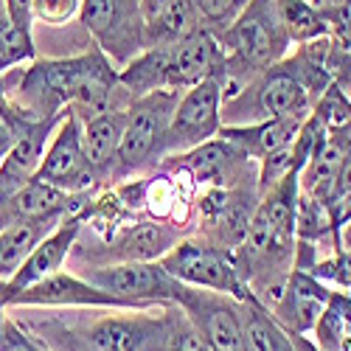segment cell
I'll return each instance as SVG.
<instances>
[{"mask_svg":"<svg viewBox=\"0 0 351 351\" xmlns=\"http://www.w3.org/2000/svg\"><path fill=\"white\" fill-rule=\"evenodd\" d=\"M6 82H14L17 101L12 107L23 115L51 119L73 110L79 119H93L115 104L119 71L101 48H93L71 60L34 62L32 68L6 76Z\"/></svg>","mask_w":351,"mask_h":351,"instance_id":"6da1fadb","label":"cell"},{"mask_svg":"<svg viewBox=\"0 0 351 351\" xmlns=\"http://www.w3.org/2000/svg\"><path fill=\"white\" fill-rule=\"evenodd\" d=\"M222 68V48L208 28H197L180 43L143 48L119 71V87L132 99L155 90H189Z\"/></svg>","mask_w":351,"mask_h":351,"instance_id":"7a4b0ae2","label":"cell"},{"mask_svg":"<svg viewBox=\"0 0 351 351\" xmlns=\"http://www.w3.org/2000/svg\"><path fill=\"white\" fill-rule=\"evenodd\" d=\"M214 37L222 48V68L217 79L225 99L239 93L256 73L281 62L292 45L278 20L276 0H250L247 9Z\"/></svg>","mask_w":351,"mask_h":351,"instance_id":"3957f363","label":"cell"},{"mask_svg":"<svg viewBox=\"0 0 351 351\" xmlns=\"http://www.w3.org/2000/svg\"><path fill=\"white\" fill-rule=\"evenodd\" d=\"M180 93L183 90H155L141 99H132V104L127 107V124L112 178H127V174L143 171L163 160L166 132Z\"/></svg>","mask_w":351,"mask_h":351,"instance_id":"277c9868","label":"cell"},{"mask_svg":"<svg viewBox=\"0 0 351 351\" xmlns=\"http://www.w3.org/2000/svg\"><path fill=\"white\" fill-rule=\"evenodd\" d=\"M65 351H166L169 340V304L160 306V315L149 309H115L93 320L79 335L65 332Z\"/></svg>","mask_w":351,"mask_h":351,"instance_id":"5b68a950","label":"cell"},{"mask_svg":"<svg viewBox=\"0 0 351 351\" xmlns=\"http://www.w3.org/2000/svg\"><path fill=\"white\" fill-rule=\"evenodd\" d=\"M158 261L166 267L169 276H174L189 287L214 289L237 301H245L250 295L247 284L239 273V265H237V253L219 245H211L206 239H180Z\"/></svg>","mask_w":351,"mask_h":351,"instance_id":"8992f818","label":"cell"},{"mask_svg":"<svg viewBox=\"0 0 351 351\" xmlns=\"http://www.w3.org/2000/svg\"><path fill=\"white\" fill-rule=\"evenodd\" d=\"M82 25L115 65H127L146 48L141 0H82Z\"/></svg>","mask_w":351,"mask_h":351,"instance_id":"52a82bcc","label":"cell"},{"mask_svg":"<svg viewBox=\"0 0 351 351\" xmlns=\"http://www.w3.org/2000/svg\"><path fill=\"white\" fill-rule=\"evenodd\" d=\"M222 104H225V90L217 76L202 79L199 84L183 90L178 107L171 112L163 160L174 155H186L197 149L199 143L217 138L222 130Z\"/></svg>","mask_w":351,"mask_h":351,"instance_id":"ba28073f","label":"cell"},{"mask_svg":"<svg viewBox=\"0 0 351 351\" xmlns=\"http://www.w3.org/2000/svg\"><path fill=\"white\" fill-rule=\"evenodd\" d=\"M82 276L104 292H112L141 309L178 304L183 289V281L169 276L160 261H119V265L84 267Z\"/></svg>","mask_w":351,"mask_h":351,"instance_id":"9c48e42d","label":"cell"},{"mask_svg":"<svg viewBox=\"0 0 351 351\" xmlns=\"http://www.w3.org/2000/svg\"><path fill=\"white\" fill-rule=\"evenodd\" d=\"M34 178L71 194L90 191L99 183V174L87 163L84 146H82V119L73 110L65 112V119L51 135L48 149Z\"/></svg>","mask_w":351,"mask_h":351,"instance_id":"30bf717a","label":"cell"},{"mask_svg":"<svg viewBox=\"0 0 351 351\" xmlns=\"http://www.w3.org/2000/svg\"><path fill=\"white\" fill-rule=\"evenodd\" d=\"M178 306L189 315L197 332L208 340L211 351H247L239 301L214 289L183 284Z\"/></svg>","mask_w":351,"mask_h":351,"instance_id":"8fae6325","label":"cell"},{"mask_svg":"<svg viewBox=\"0 0 351 351\" xmlns=\"http://www.w3.org/2000/svg\"><path fill=\"white\" fill-rule=\"evenodd\" d=\"M65 112L51 115V119H32V115H23L9 104L14 143L9 155L3 158V163H0V202H6L28 180H34V174L43 163V155L48 149V141L56 132V127H60V121L65 119Z\"/></svg>","mask_w":351,"mask_h":351,"instance_id":"7c38bea8","label":"cell"},{"mask_svg":"<svg viewBox=\"0 0 351 351\" xmlns=\"http://www.w3.org/2000/svg\"><path fill=\"white\" fill-rule=\"evenodd\" d=\"M14 306H96V309H141L112 292H104L101 287L90 284L84 276L73 273H53L45 276L34 284H28L25 289L14 292L6 301V309Z\"/></svg>","mask_w":351,"mask_h":351,"instance_id":"4fadbf2b","label":"cell"},{"mask_svg":"<svg viewBox=\"0 0 351 351\" xmlns=\"http://www.w3.org/2000/svg\"><path fill=\"white\" fill-rule=\"evenodd\" d=\"M329 298H332V289L324 281L301 267H292L287 276L284 295L273 309V317L287 332L309 335L320 320V315H324V309L329 306Z\"/></svg>","mask_w":351,"mask_h":351,"instance_id":"5bb4252c","label":"cell"},{"mask_svg":"<svg viewBox=\"0 0 351 351\" xmlns=\"http://www.w3.org/2000/svg\"><path fill=\"white\" fill-rule=\"evenodd\" d=\"M82 222H84V214H71L65 217L60 225H56L48 237L32 250V256H28L23 261V267L12 276V281H6V301L14 295V292L25 289L28 284H34L45 276H53L60 273L65 258L73 253V245L79 239L82 233Z\"/></svg>","mask_w":351,"mask_h":351,"instance_id":"9a60e30c","label":"cell"},{"mask_svg":"<svg viewBox=\"0 0 351 351\" xmlns=\"http://www.w3.org/2000/svg\"><path fill=\"white\" fill-rule=\"evenodd\" d=\"M180 233L183 230L174 228L171 222L158 219L124 225L115 237H110L107 258L110 265H119V261H158L180 242Z\"/></svg>","mask_w":351,"mask_h":351,"instance_id":"2e32d148","label":"cell"},{"mask_svg":"<svg viewBox=\"0 0 351 351\" xmlns=\"http://www.w3.org/2000/svg\"><path fill=\"white\" fill-rule=\"evenodd\" d=\"M127 107L112 104L110 110L82 121V146H84L87 163L93 166L99 180H107L115 174L119 146H121V135H124V124H127Z\"/></svg>","mask_w":351,"mask_h":351,"instance_id":"e0dca14e","label":"cell"},{"mask_svg":"<svg viewBox=\"0 0 351 351\" xmlns=\"http://www.w3.org/2000/svg\"><path fill=\"white\" fill-rule=\"evenodd\" d=\"M301 124H304L301 115H281V119H267V121H256L245 127H222L219 135L228 138L230 143H237L256 163H261L265 158L292 146Z\"/></svg>","mask_w":351,"mask_h":351,"instance_id":"ac0fdd59","label":"cell"},{"mask_svg":"<svg viewBox=\"0 0 351 351\" xmlns=\"http://www.w3.org/2000/svg\"><path fill=\"white\" fill-rule=\"evenodd\" d=\"M62 219H20L0 230V281H12V276L23 267V261L32 256V250Z\"/></svg>","mask_w":351,"mask_h":351,"instance_id":"d6986e66","label":"cell"},{"mask_svg":"<svg viewBox=\"0 0 351 351\" xmlns=\"http://www.w3.org/2000/svg\"><path fill=\"white\" fill-rule=\"evenodd\" d=\"M239 309H242V329H245L247 351H295L289 332L253 295L239 301Z\"/></svg>","mask_w":351,"mask_h":351,"instance_id":"ffe728a7","label":"cell"},{"mask_svg":"<svg viewBox=\"0 0 351 351\" xmlns=\"http://www.w3.org/2000/svg\"><path fill=\"white\" fill-rule=\"evenodd\" d=\"M343 155H346V138L343 132H329V141L324 143L320 149L298 174V189L304 194H312L317 199L329 202V194L335 189V180H337V171H340V163H343Z\"/></svg>","mask_w":351,"mask_h":351,"instance_id":"44dd1931","label":"cell"},{"mask_svg":"<svg viewBox=\"0 0 351 351\" xmlns=\"http://www.w3.org/2000/svg\"><path fill=\"white\" fill-rule=\"evenodd\" d=\"M315 346L324 351H351V298L332 292L329 306L315 324Z\"/></svg>","mask_w":351,"mask_h":351,"instance_id":"7402d4cb","label":"cell"},{"mask_svg":"<svg viewBox=\"0 0 351 351\" xmlns=\"http://www.w3.org/2000/svg\"><path fill=\"white\" fill-rule=\"evenodd\" d=\"M276 12L284 25V32L289 43L304 45L320 37H329V23L315 6H309L306 0H276Z\"/></svg>","mask_w":351,"mask_h":351,"instance_id":"603a6c76","label":"cell"},{"mask_svg":"<svg viewBox=\"0 0 351 351\" xmlns=\"http://www.w3.org/2000/svg\"><path fill=\"white\" fill-rule=\"evenodd\" d=\"M34 60V43H32V32H23L20 25H14L6 12L0 14V73L32 62Z\"/></svg>","mask_w":351,"mask_h":351,"instance_id":"cb8c5ba5","label":"cell"},{"mask_svg":"<svg viewBox=\"0 0 351 351\" xmlns=\"http://www.w3.org/2000/svg\"><path fill=\"white\" fill-rule=\"evenodd\" d=\"M312 112L317 115L320 121H324V127L329 132H337V130L348 127L351 124V96H348V90L343 84L332 82L326 90L317 96Z\"/></svg>","mask_w":351,"mask_h":351,"instance_id":"d4e9b609","label":"cell"},{"mask_svg":"<svg viewBox=\"0 0 351 351\" xmlns=\"http://www.w3.org/2000/svg\"><path fill=\"white\" fill-rule=\"evenodd\" d=\"M166 351H211L208 340L197 332V326L189 320V315L178 306L169 304V340Z\"/></svg>","mask_w":351,"mask_h":351,"instance_id":"484cf974","label":"cell"},{"mask_svg":"<svg viewBox=\"0 0 351 351\" xmlns=\"http://www.w3.org/2000/svg\"><path fill=\"white\" fill-rule=\"evenodd\" d=\"M247 3L250 0H191L202 28H208L211 34L225 32V28L247 9Z\"/></svg>","mask_w":351,"mask_h":351,"instance_id":"4316f807","label":"cell"},{"mask_svg":"<svg viewBox=\"0 0 351 351\" xmlns=\"http://www.w3.org/2000/svg\"><path fill=\"white\" fill-rule=\"evenodd\" d=\"M306 273H312L324 284H337V287L351 292V250L340 247V250H335V253H329L324 258H317Z\"/></svg>","mask_w":351,"mask_h":351,"instance_id":"83f0119b","label":"cell"},{"mask_svg":"<svg viewBox=\"0 0 351 351\" xmlns=\"http://www.w3.org/2000/svg\"><path fill=\"white\" fill-rule=\"evenodd\" d=\"M340 132H343V138H346V155H343V163H340V171H337L335 189H332L329 202H326L329 211H332V217H335V222H337L340 211L348 206V199H351V124L343 127Z\"/></svg>","mask_w":351,"mask_h":351,"instance_id":"f1b7e54d","label":"cell"},{"mask_svg":"<svg viewBox=\"0 0 351 351\" xmlns=\"http://www.w3.org/2000/svg\"><path fill=\"white\" fill-rule=\"evenodd\" d=\"M32 335H28L17 320L9 315V309L0 312V351H43Z\"/></svg>","mask_w":351,"mask_h":351,"instance_id":"f546056e","label":"cell"},{"mask_svg":"<svg viewBox=\"0 0 351 351\" xmlns=\"http://www.w3.org/2000/svg\"><path fill=\"white\" fill-rule=\"evenodd\" d=\"M82 9V0H32V12L48 25H65Z\"/></svg>","mask_w":351,"mask_h":351,"instance_id":"4dcf8cb0","label":"cell"},{"mask_svg":"<svg viewBox=\"0 0 351 351\" xmlns=\"http://www.w3.org/2000/svg\"><path fill=\"white\" fill-rule=\"evenodd\" d=\"M3 9H6V17L14 25H20L23 32H32V23H34L32 0H3Z\"/></svg>","mask_w":351,"mask_h":351,"instance_id":"1f68e13d","label":"cell"},{"mask_svg":"<svg viewBox=\"0 0 351 351\" xmlns=\"http://www.w3.org/2000/svg\"><path fill=\"white\" fill-rule=\"evenodd\" d=\"M14 143V127H12V119H9V107L0 112V163H3V158L9 155Z\"/></svg>","mask_w":351,"mask_h":351,"instance_id":"d6a6232c","label":"cell"},{"mask_svg":"<svg viewBox=\"0 0 351 351\" xmlns=\"http://www.w3.org/2000/svg\"><path fill=\"white\" fill-rule=\"evenodd\" d=\"M306 3L309 6H315L320 14H324V17H329L332 12H337L340 6H346L348 3V0H306Z\"/></svg>","mask_w":351,"mask_h":351,"instance_id":"836d02e7","label":"cell"},{"mask_svg":"<svg viewBox=\"0 0 351 351\" xmlns=\"http://www.w3.org/2000/svg\"><path fill=\"white\" fill-rule=\"evenodd\" d=\"M348 219H351V199H348V206H346V208L340 211V217H337V228H340L343 222H348Z\"/></svg>","mask_w":351,"mask_h":351,"instance_id":"e575fe53","label":"cell"},{"mask_svg":"<svg viewBox=\"0 0 351 351\" xmlns=\"http://www.w3.org/2000/svg\"><path fill=\"white\" fill-rule=\"evenodd\" d=\"M0 295H6V284L3 281H0Z\"/></svg>","mask_w":351,"mask_h":351,"instance_id":"d590c367","label":"cell"},{"mask_svg":"<svg viewBox=\"0 0 351 351\" xmlns=\"http://www.w3.org/2000/svg\"><path fill=\"white\" fill-rule=\"evenodd\" d=\"M346 90H348V96H351V79H348V84H346Z\"/></svg>","mask_w":351,"mask_h":351,"instance_id":"8d00e7d4","label":"cell"},{"mask_svg":"<svg viewBox=\"0 0 351 351\" xmlns=\"http://www.w3.org/2000/svg\"><path fill=\"white\" fill-rule=\"evenodd\" d=\"M3 12H6V9H0V14H3Z\"/></svg>","mask_w":351,"mask_h":351,"instance_id":"74e56055","label":"cell"},{"mask_svg":"<svg viewBox=\"0 0 351 351\" xmlns=\"http://www.w3.org/2000/svg\"><path fill=\"white\" fill-rule=\"evenodd\" d=\"M43 351H48V348H43Z\"/></svg>","mask_w":351,"mask_h":351,"instance_id":"f35d334b","label":"cell"}]
</instances>
